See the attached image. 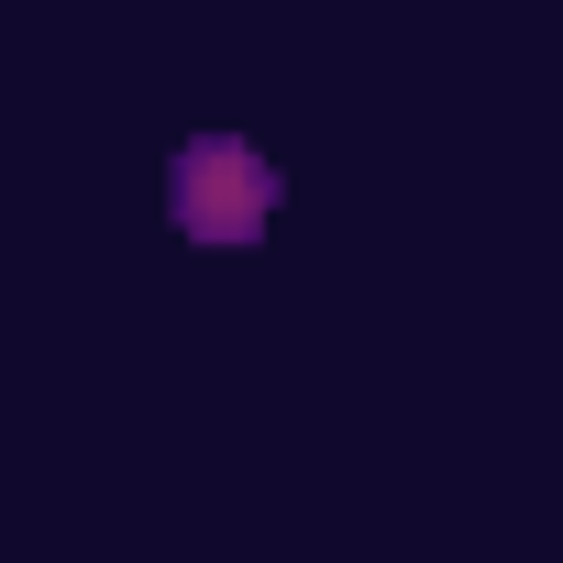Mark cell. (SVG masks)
I'll use <instances>...</instances> for the list:
<instances>
[{
    "instance_id": "1",
    "label": "cell",
    "mask_w": 563,
    "mask_h": 563,
    "mask_svg": "<svg viewBox=\"0 0 563 563\" xmlns=\"http://www.w3.org/2000/svg\"><path fill=\"white\" fill-rule=\"evenodd\" d=\"M276 199H288V177H276L265 144H243V133H188L177 166H166V221L188 243H232L243 254V243H265Z\"/></svg>"
}]
</instances>
